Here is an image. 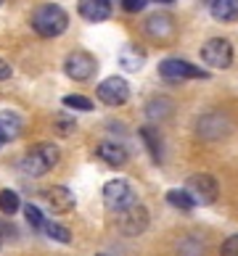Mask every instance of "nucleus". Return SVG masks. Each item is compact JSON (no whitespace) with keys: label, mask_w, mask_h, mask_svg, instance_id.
<instances>
[{"label":"nucleus","mask_w":238,"mask_h":256,"mask_svg":"<svg viewBox=\"0 0 238 256\" xmlns=\"http://www.w3.org/2000/svg\"><path fill=\"white\" fill-rule=\"evenodd\" d=\"M103 204H106L109 212H127L130 206H135V190L127 180H111V182L103 185Z\"/></svg>","instance_id":"7ed1b4c3"},{"label":"nucleus","mask_w":238,"mask_h":256,"mask_svg":"<svg viewBox=\"0 0 238 256\" xmlns=\"http://www.w3.org/2000/svg\"><path fill=\"white\" fill-rule=\"evenodd\" d=\"M119 3H122V8H125L127 14H138V11H143V8H146L148 0H119Z\"/></svg>","instance_id":"a878e982"},{"label":"nucleus","mask_w":238,"mask_h":256,"mask_svg":"<svg viewBox=\"0 0 238 256\" xmlns=\"http://www.w3.org/2000/svg\"><path fill=\"white\" fill-rule=\"evenodd\" d=\"M167 204L175 206V208H180V212H190V208L196 206L185 190H169V193H167Z\"/></svg>","instance_id":"aec40b11"},{"label":"nucleus","mask_w":238,"mask_h":256,"mask_svg":"<svg viewBox=\"0 0 238 256\" xmlns=\"http://www.w3.org/2000/svg\"><path fill=\"white\" fill-rule=\"evenodd\" d=\"M77 11L85 22L98 24V22H106L111 16V3L109 0H77Z\"/></svg>","instance_id":"f8f14e48"},{"label":"nucleus","mask_w":238,"mask_h":256,"mask_svg":"<svg viewBox=\"0 0 238 256\" xmlns=\"http://www.w3.org/2000/svg\"><path fill=\"white\" fill-rule=\"evenodd\" d=\"M6 143H8V135H6V130H3V127H0V148H3Z\"/></svg>","instance_id":"cd10ccee"},{"label":"nucleus","mask_w":238,"mask_h":256,"mask_svg":"<svg viewBox=\"0 0 238 256\" xmlns=\"http://www.w3.org/2000/svg\"><path fill=\"white\" fill-rule=\"evenodd\" d=\"M140 138H143V143H146L151 158L159 164V161H161V138H159V132H154L151 127H143L140 130Z\"/></svg>","instance_id":"a211bd4d"},{"label":"nucleus","mask_w":238,"mask_h":256,"mask_svg":"<svg viewBox=\"0 0 238 256\" xmlns=\"http://www.w3.org/2000/svg\"><path fill=\"white\" fill-rule=\"evenodd\" d=\"M64 106L74 111H93V100L85 96H64Z\"/></svg>","instance_id":"4be33fe9"},{"label":"nucleus","mask_w":238,"mask_h":256,"mask_svg":"<svg viewBox=\"0 0 238 256\" xmlns=\"http://www.w3.org/2000/svg\"><path fill=\"white\" fill-rule=\"evenodd\" d=\"M98 256H103V254H98Z\"/></svg>","instance_id":"2f4dec72"},{"label":"nucleus","mask_w":238,"mask_h":256,"mask_svg":"<svg viewBox=\"0 0 238 256\" xmlns=\"http://www.w3.org/2000/svg\"><path fill=\"white\" fill-rule=\"evenodd\" d=\"M172 108H175V103L169 100V98H154L146 106V114H148V119H167L169 114H172Z\"/></svg>","instance_id":"f3484780"},{"label":"nucleus","mask_w":238,"mask_h":256,"mask_svg":"<svg viewBox=\"0 0 238 256\" xmlns=\"http://www.w3.org/2000/svg\"><path fill=\"white\" fill-rule=\"evenodd\" d=\"M156 3H172V0H156Z\"/></svg>","instance_id":"c85d7f7f"},{"label":"nucleus","mask_w":238,"mask_h":256,"mask_svg":"<svg viewBox=\"0 0 238 256\" xmlns=\"http://www.w3.org/2000/svg\"><path fill=\"white\" fill-rule=\"evenodd\" d=\"M24 216H27V222H30L35 230H45V220H43V214H40V208H37V206L27 204L24 206Z\"/></svg>","instance_id":"5701e85b"},{"label":"nucleus","mask_w":238,"mask_h":256,"mask_svg":"<svg viewBox=\"0 0 238 256\" xmlns=\"http://www.w3.org/2000/svg\"><path fill=\"white\" fill-rule=\"evenodd\" d=\"M0 246H3V238H0Z\"/></svg>","instance_id":"7c9ffc66"},{"label":"nucleus","mask_w":238,"mask_h":256,"mask_svg":"<svg viewBox=\"0 0 238 256\" xmlns=\"http://www.w3.org/2000/svg\"><path fill=\"white\" fill-rule=\"evenodd\" d=\"M201 61L209 69H227L233 64V45L225 37H212L201 45Z\"/></svg>","instance_id":"39448f33"},{"label":"nucleus","mask_w":238,"mask_h":256,"mask_svg":"<svg viewBox=\"0 0 238 256\" xmlns=\"http://www.w3.org/2000/svg\"><path fill=\"white\" fill-rule=\"evenodd\" d=\"M3 3H6V0H0V6H3Z\"/></svg>","instance_id":"c756f323"},{"label":"nucleus","mask_w":238,"mask_h":256,"mask_svg":"<svg viewBox=\"0 0 238 256\" xmlns=\"http://www.w3.org/2000/svg\"><path fill=\"white\" fill-rule=\"evenodd\" d=\"M146 34L151 37V40H159L164 42L169 40V37L175 34V18L169 14H154L146 18Z\"/></svg>","instance_id":"9b49d317"},{"label":"nucleus","mask_w":238,"mask_h":256,"mask_svg":"<svg viewBox=\"0 0 238 256\" xmlns=\"http://www.w3.org/2000/svg\"><path fill=\"white\" fill-rule=\"evenodd\" d=\"M119 66L125 72H130V74H135V72H140L143 69V64H146V53H143L140 48H135V45H125V48L119 50Z\"/></svg>","instance_id":"dca6fc26"},{"label":"nucleus","mask_w":238,"mask_h":256,"mask_svg":"<svg viewBox=\"0 0 238 256\" xmlns=\"http://www.w3.org/2000/svg\"><path fill=\"white\" fill-rule=\"evenodd\" d=\"M56 130H59V135H72L74 132V119H69L66 114H59V116L53 119Z\"/></svg>","instance_id":"b1692460"},{"label":"nucleus","mask_w":238,"mask_h":256,"mask_svg":"<svg viewBox=\"0 0 238 256\" xmlns=\"http://www.w3.org/2000/svg\"><path fill=\"white\" fill-rule=\"evenodd\" d=\"M159 77L167 82H183V80H206L209 72L188 64L183 58H164L159 64Z\"/></svg>","instance_id":"423d86ee"},{"label":"nucleus","mask_w":238,"mask_h":256,"mask_svg":"<svg viewBox=\"0 0 238 256\" xmlns=\"http://www.w3.org/2000/svg\"><path fill=\"white\" fill-rule=\"evenodd\" d=\"M45 235L53 238V240H59V243H69L72 240V232L66 230L64 224H56V222H45Z\"/></svg>","instance_id":"412c9836"},{"label":"nucleus","mask_w":238,"mask_h":256,"mask_svg":"<svg viewBox=\"0 0 238 256\" xmlns=\"http://www.w3.org/2000/svg\"><path fill=\"white\" fill-rule=\"evenodd\" d=\"M59 164V148L53 143H37L24 154L22 158V172L30 177H43Z\"/></svg>","instance_id":"f03ea898"},{"label":"nucleus","mask_w":238,"mask_h":256,"mask_svg":"<svg viewBox=\"0 0 238 256\" xmlns=\"http://www.w3.org/2000/svg\"><path fill=\"white\" fill-rule=\"evenodd\" d=\"M183 190L190 196V201H193L196 206H209V204L217 201L220 188H217V180L212 174L201 172V174H190Z\"/></svg>","instance_id":"20e7f679"},{"label":"nucleus","mask_w":238,"mask_h":256,"mask_svg":"<svg viewBox=\"0 0 238 256\" xmlns=\"http://www.w3.org/2000/svg\"><path fill=\"white\" fill-rule=\"evenodd\" d=\"M95 96H98L101 103H106V106L117 108V106H125L130 100V82L125 77H106L98 88H95Z\"/></svg>","instance_id":"0eeeda50"},{"label":"nucleus","mask_w":238,"mask_h":256,"mask_svg":"<svg viewBox=\"0 0 238 256\" xmlns=\"http://www.w3.org/2000/svg\"><path fill=\"white\" fill-rule=\"evenodd\" d=\"M19 208H22V198H19V193H14V190H3V193H0V212L8 214V216H14Z\"/></svg>","instance_id":"6ab92c4d"},{"label":"nucleus","mask_w":238,"mask_h":256,"mask_svg":"<svg viewBox=\"0 0 238 256\" xmlns=\"http://www.w3.org/2000/svg\"><path fill=\"white\" fill-rule=\"evenodd\" d=\"M11 74H14V69H11V64H8V61H3V58H0V82H6V80H11Z\"/></svg>","instance_id":"bb28decb"},{"label":"nucleus","mask_w":238,"mask_h":256,"mask_svg":"<svg viewBox=\"0 0 238 256\" xmlns=\"http://www.w3.org/2000/svg\"><path fill=\"white\" fill-rule=\"evenodd\" d=\"M95 69H98V61H95V56H90L88 50H74L66 56V61H64V72H66V77L74 80V82H85V80H90Z\"/></svg>","instance_id":"6e6552de"},{"label":"nucleus","mask_w":238,"mask_h":256,"mask_svg":"<svg viewBox=\"0 0 238 256\" xmlns=\"http://www.w3.org/2000/svg\"><path fill=\"white\" fill-rule=\"evenodd\" d=\"M119 227H122V232H125V235L146 232V227H148V208L140 206V204L130 206L127 212L119 214Z\"/></svg>","instance_id":"9d476101"},{"label":"nucleus","mask_w":238,"mask_h":256,"mask_svg":"<svg viewBox=\"0 0 238 256\" xmlns=\"http://www.w3.org/2000/svg\"><path fill=\"white\" fill-rule=\"evenodd\" d=\"M220 254H222V256H238V235H230V238L222 243Z\"/></svg>","instance_id":"393cba45"},{"label":"nucleus","mask_w":238,"mask_h":256,"mask_svg":"<svg viewBox=\"0 0 238 256\" xmlns=\"http://www.w3.org/2000/svg\"><path fill=\"white\" fill-rule=\"evenodd\" d=\"M45 201H48V206H51L56 214H66V212L74 208V193L69 190V188H64V185H53V188L45 190Z\"/></svg>","instance_id":"ddd939ff"},{"label":"nucleus","mask_w":238,"mask_h":256,"mask_svg":"<svg viewBox=\"0 0 238 256\" xmlns=\"http://www.w3.org/2000/svg\"><path fill=\"white\" fill-rule=\"evenodd\" d=\"M95 154H98V158L103 161V164H109L114 169H119V166L127 164V148L119 146V143H101Z\"/></svg>","instance_id":"4468645a"},{"label":"nucleus","mask_w":238,"mask_h":256,"mask_svg":"<svg viewBox=\"0 0 238 256\" xmlns=\"http://www.w3.org/2000/svg\"><path fill=\"white\" fill-rule=\"evenodd\" d=\"M206 8L217 22H235L238 18V0H206Z\"/></svg>","instance_id":"2eb2a0df"},{"label":"nucleus","mask_w":238,"mask_h":256,"mask_svg":"<svg viewBox=\"0 0 238 256\" xmlns=\"http://www.w3.org/2000/svg\"><path fill=\"white\" fill-rule=\"evenodd\" d=\"M66 26H69V14H66L61 6L45 3V6H40L32 14V30L40 34V37H48V40H51V37L64 34Z\"/></svg>","instance_id":"f257e3e1"},{"label":"nucleus","mask_w":238,"mask_h":256,"mask_svg":"<svg viewBox=\"0 0 238 256\" xmlns=\"http://www.w3.org/2000/svg\"><path fill=\"white\" fill-rule=\"evenodd\" d=\"M230 130H233V122L227 119L222 111L204 114V116L198 119V124H196L198 138H204V140H222Z\"/></svg>","instance_id":"1a4fd4ad"}]
</instances>
